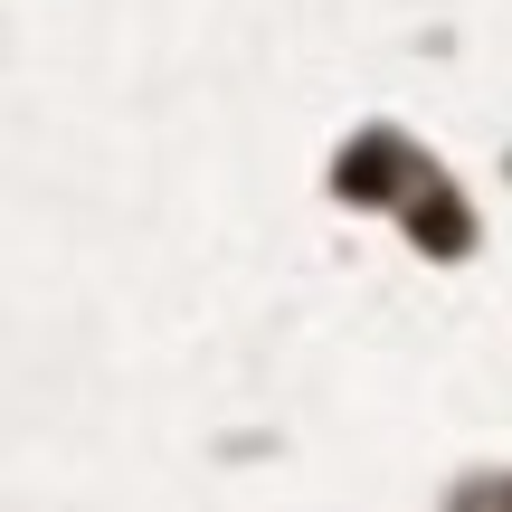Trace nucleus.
Instances as JSON below:
<instances>
[{"label":"nucleus","mask_w":512,"mask_h":512,"mask_svg":"<svg viewBox=\"0 0 512 512\" xmlns=\"http://www.w3.org/2000/svg\"><path fill=\"white\" fill-rule=\"evenodd\" d=\"M408 228H418V247H437V256H465V209L446 200V190H427Z\"/></svg>","instance_id":"nucleus-1"},{"label":"nucleus","mask_w":512,"mask_h":512,"mask_svg":"<svg viewBox=\"0 0 512 512\" xmlns=\"http://www.w3.org/2000/svg\"><path fill=\"white\" fill-rule=\"evenodd\" d=\"M389 181H399V152H389V143H361V152L342 162V190H351V200H380Z\"/></svg>","instance_id":"nucleus-2"}]
</instances>
